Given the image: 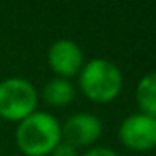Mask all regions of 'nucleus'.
I'll return each mask as SVG.
<instances>
[{
  "instance_id": "1",
  "label": "nucleus",
  "mask_w": 156,
  "mask_h": 156,
  "mask_svg": "<svg viewBox=\"0 0 156 156\" xmlns=\"http://www.w3.org/2000/svg\"><path fill=\"white\" fill-rule=\"evenodd\" d=\"M61 141V122L45 111L32 112L15 131V144L25 156H49Z\"/></svg>"
},
{
  "instance_id": "2",
  "label": "nucleus",
  "mask_w": 156,
  "mask_h": 156,
  "mask_svg": "<svg viewBox=\"0 0 156 156\" xmlns=\"http://www.w3.org/2000/svg\"><path fill=\"white\" fill-rule=\"evenodd\" d=\"M79 87L92 102L108 104L122 91V72L108 59H91L79 72Z\"/></svg>"
},
{
  "instance_id": "3",
  "label": "nucleus",
  "mask_w": 156,
  "mask_h": 156,
  "mask_svg": "<svg viewBox=\"0 0 156 156\" xmlns=\"http://www.w3.org/2000/svg\"><path fill=\"white\" fill-rule=\"evenodd\" d=\"M39 94L30 81L24 77H7L0 82V118L20 122L35 112Z\"/></svg>"
},
{
  "instance_id": "4",
  "label": "nucleus",
  "mask_w": 156,
  "mask_h": 156,
  "mask_svg": "<svg viewBox=\"0 0 156 156\" xmlns=\"http://www.w3.org/2000/svg\"><path fill=\"white\" fill-rule=\"evenodd\" d=\"M119 141L131 151L144 153L156 148V118L136 112L121 122L118 129Z\"/></svg>"
},
{
  "instance_id": "5",
  "label": "nucleus",
  "mask_w": 156,
  "mask_h": 156,
  "mask_svg": "<svg viewBox=\"0 0 156 156\" xmlns=\"http://www.w3.org/2000/svg\"><path fill=\"white\" fill-rule=\"evenodd\" d=\"M61 133L62 141L74 148L92 146L102 134V122L96 114L76 112L66 119L64 124H61Z\"/></svg>"
},
{
  "instance_id": "6",
  "label": "nucleus",
  "mask_w": 156,
  "mask_h": 156,
  "mask_svg": "<svg viewBox=\"0 0 156 156\" xmlns=\"http://www.w3.org/2000/svg\"><path fill=\"white\" fill-rule=\"evenodd\" d=\"M47 62L55 77L69 79L77 76L84 66L82 51L71 39H59L49 47Z\"/></svg>"
},
{
  "instance_id": "7",
  "label": "nucleus",
  "mask_w": 156,
  "mask_h": 156,
  "mask_svg": "<svg viewBox=\"0 0 156 156\" xmlns=\"http://www.w3.org/2000/svg\"><path fill=\"white\" fill-rule=\"evenodd\" d=\"M42 98L52 108H66L76 98V87L69 79L52 77L42 89Z\"/></svg>"
},
{
  "instance_id": "8",
  "label": "nucleus",
  "mask_w": 156,
  "mask_h": 156,
  "mask_svg": "<svg viewBox=\"0 0 156 156\" xmlns=\"http://www.w3.org/2000/svg\"><path fill=\"white\" fill-rule=\"evenodd\" d=\"M136 102L141 108V112L156 118V72H149L138 81Z\"/></svg>"
},
{
  "instance_id": "9",
  "label": "nucleus",
  "mask_w": 156,
  "mask_h": 156,
  "mask_svg": "<svg viewBox=\"0 0 156 156\" xmlns=\"http://www.w3.org/2000/svg\"><path fill=\"white\" fill-rule=\"evenodd\" d=\"M49 156H79V153H77V148H74L72 144H69L66 141H61L52 149V153Z\"/></svg>"
},
{
  "instance_id": "10",
  "label": "nucleus",
  "mask_w": 156,
  "mask_h": 156,
  "mask_svg": "<svg viewBox=\"0 0 156 156\" xmlns=\"http://www.w3.org/2000/svg\"><path fill=\"white\" fill-rule=\"evenodd\" d=\"M82 156H118V153L106 146H91L86 149Z\"/></svg>"
}]
</instances>
